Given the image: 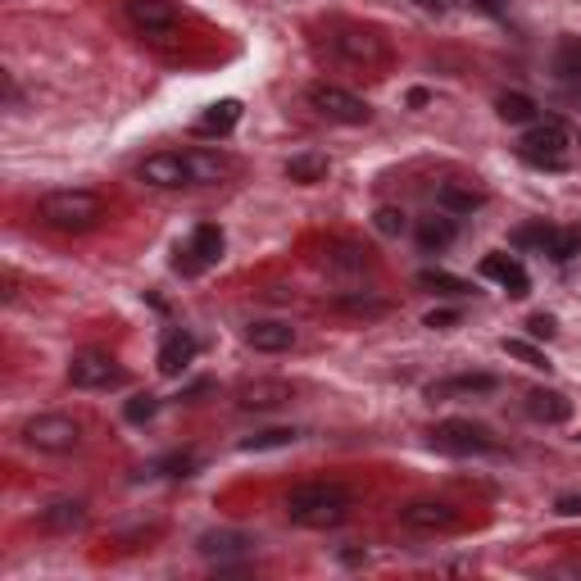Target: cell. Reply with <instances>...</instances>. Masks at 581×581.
<instances>
[{
  "label": "cell",
  "mask_w": 581,
  "mask_h": 581,
  "mask_svg": "<svg viewBox=\"0 0 581 581\" xmlns=\"http://www.w3.org/2000/svg\"><path fill=\"white\" fill-rule=\"evenodd\" d=\"M227 173H232V164L223 155H209V150H168V155L141 159V168H137V178L159 191L200 187V182H218Z\"/></svg>",
  "instance_id": "6da1fadb"
},
{
  "label": "cell",
  "mask_w": 581,
  "mask_h": 581,
  "mask_svg": "<svg viewBox=\"0 0 581 581\" xmlns=\"http://www.w3.org/2000/svg\"><path fill=\"white\" fill-rule=\"evenodd\" d=\"M350 513V491L341 482H300L286 491V518L300 527H336Z\"/></svg>",
  "instance_id": "7a4b0ae2"
},
{
  "label": "cell",
  "mask_w": 581,
  "mask_h": 581,
  "mask_svg": "<svg viewBox=\"0 0 581 581\" xmlns=\"http://www.w3.org/2000/svg\"><path fill=\"white\" fill-rule=\"evenodd\" d=\"M37 214L55 232H91L105 218V200L96 191H50L37 205Z\"/></svg>",
  "instance_id": "3957f363"
},
{
  "label": "cell",
  "mask_w": 581,
  "mask_h": 581,
  "mask_svg": "<svg viewBox=\"0 0 581 581\" xmlns=\"http://www.w3.org/2000/svg\"><path fill=\"white\" fill-rule=\"evenodd\" d=\"M23 445L37 454H73L82 445V423L69 414H37L23 423Z\"/></svg>",
  "instance_id": "277c9868"
},
{
  "label": "cell",
  "mask_w": 581,
  "mask_h": 581,
  "mask_svg": "<svg viewBox=\"0 0 581 581\" xmlns=\"http://www.w3.org/2000/svg\"><path fill=\"white\" fill-rule=\"evenodd\" d=\"M568 146H572V132L563 119H536L522 137V159L536 168H563L568 164Z\"/></svg>",
  "instance_id": "5b68a950"
},
{
  "label": "cell",
  "mask_w": 581,
  "mask_h": 581,
  "mask_svg": "<svg viewBox=\"0 0 581 581\" xmlns=\"http://www.w3.org/2000/svg\"><path fill=\"white\" fill-rule=\"evenodd\" d=\"M427 441H432V450L454 454V459H473V454L495 450V436L482 423H468V418H445V423H436Z\"/></svg>",
  "instance_id": "8992f818"
},
{
  "label": "cell",
  "mask_w": 581,
  "mask_h": 581,
  "mask_svg": "<svg viewBox=\"0 0 581 581\" xmlns=\"http://www.w3.org/2000/svg\"><path fill=\"white\" fill-rule=\"evenodd\" d=\"M309 105H314V114H323V119H332V123H368L373 119V109H368L355 91L332 87V82H314V87H309Z\"/></svg>",
  "instance_id": "52a82bcc"
},
{
  "label": "cell",
  "mask_w": 581,
  "mask_h": 581,
  "mask_svg": "<svg viewBox=\"0 0 581 581\" xmlns=\"http://www.w3.org/2000/svg\"><path fill=\"white\" fill-rule=\"evenodd\" d=\"M223 246H227V237H223V227L218 223H200L196 232H191V246H187V255L178 259V273L182 277H200V273H209V268L223 259Z\"/></svg>",
  "instance_id": "ba28073f"
},
{
  "label": "cell",
  "mask_w": 581,
  "mask_h": 581,
  "mask_svg": "<svg viewBox=\"0 0 581 581\" xmlns=\"http://www.w3.org/2000/svg\"><path fill=\"white\" fill-rule=\"evenodd\" d=\"M69 382L78 386V391H109V386H123V382H128V373H123V368L114 364L109 355H100V350H87V355H73Z\"/></svg>",
  "instance_id": "9c48e42d"
},
{
  "label": "cell",
  "mask_w": 581,
  "mask_h": 581,
  "mask_svg": "<svg viewBox=\"0 0 581 581\" xmlns=\"http://www.w3.org/2000/svg\"><path fill=\"white\" fill-rule=\"evenodd\" d=\"M123 14L146 37H168L178 28V5L173 0H123Z\"/></svg>",
  "instance_id": "30bf717a"
},
{
  "label": "cell",
  "mask_w": 581,
  "mask_h": 581,
  "mask_svg": "<svg viewBox=\"0 0 581 581\" xmlns=\"http://www.w3.org/2000/svg\"><path fill=\"white\" fill-rule=\"evenodd\" d=\"M332 50L345 64H359V69H377L386 60V41L377 32H359V28H341L332 37Z\"/></svg>",
  "instance_id": "8fae6325"
},
{
  "label": "cell",
  "mask_w": 581,
  "mask_h": 581,
  "mask_svg": "<svg viewBox=\"0 0 581 581\" xmlns=\"http://www.w3.org/2000/svg\"><path fill=\"white\" fill-rule=\"evenodd\" d=\"M400 522L409 532H450L459 527V509L445 500H414L400 509Z\"/></svg>",
  "instance_id": "7c38bea8"
},
{
  "label": "cell",
  "mask_w": 581,
  "mask_h": 581,
  "mask_svg": "<svg viewBox=\"0 0 581 581\" xmlns=\"http://www.w3.org/2000/svg\"><path fill=\"white\" fill-rule=\"evenodd\" d=\"M500 391V377H491V373H459V377H445V382H432L427 386V395L432 400H468V395H495Z\"/></svg>",
  "instance_id": "4fadbf2b"
},
{
  "label": "cell",
  "mask_w": 581,
  "mask_h": 581,
  "mask_svg": "<svg viewBox=\"0 0 581 581\" xmlns=\"http://www.w3.org/2000/svg\"><path fill=\"white\" fill-rule=\"evenodd\" d=\"M286 400H291V386L273 382V377H255V382L237 386V404L241 409H255V414H264V409H282Z\"/></svg>",
  "instance_id": "5bb4252c"
},
{
  "label": "cell",
  "mask_w": 581,
  "mask_h": 581,
  "mask_svg": "<svg viewBox=\"0 0 581 581\" xmlns=\"http://www.w3.org/2000/svg\"><path fill=\"white\" fill-rule=\"evenodd\" d=\"M527 418H536L545 427H559L572 418V400L563 391H554V386H536V391H527Z\"/></svg>",
  "instance_id": "9a60e30c"
},
{
  "label": "cell",
  "mask_w": 581,
  "mask_h": 581,
  "mask_svg": "<svg viewBox=\"0 0 581 581\" xmlns=\"http://www.w3.org/2000/svg\"><path fill=\"white\" fill-rule=\"evenodd\" d=\"M482 273L491 277V282H500L513 300H522V296H527V291H532V277H527V268H522L513 255H500V250L482 259Z\"/></svg>",
  "instance_id": "2e32d148"
},
{
  "label": "cell",
  "mask_w": 581,
  "mask_h": 581,
  "mask_svg": "<svg viewBox=\"0 0 581 581\" xmlns=\"http://www.w3.org/2000/svg\"><path fill=\"white\" fill-rule=\"evenodd\" d=\"M196 350H200V345H196V336H191V332H168L164 345H159V373L178 377L182 368L196 359Z\"/></svg>",
  "instance_id": "e0dca14e"
},
{
  "label": "cell",
  "mask_w": 581,
  "mask_h": 581,
  "mask_svg": "<svg viewBox=\"0 0 581 581\" xmlns=\"http://www.w3.org/2000/svg\"><path fill=\"white\" fill-rule=\"evenodd\" d=\"M246 341L255 345V350H264V355H282V350H291V345H296V327H291V323H273V318H268V323L250 327Z\"/></svg>",
  "instance_id": "ac0fdd59"
},
{
  "label": "cell",
  "mask_w": 581,
  "mask_h": 581,
  "mask_svg": "<svg viewBox=\"0 0 581 581\" xmlns=\"http://www.w3.org/2000/svg\"><path fill=\"white\" fill-rule=\"evenodd\" d=\"M250 545L255 541H250L246 532H205L200 536V554H205V559H218V563L250 554Z\"/></svg>",
  "instance_id": "d6986e66"
},
{
  "label": "cell",
  "mask_w": 581,
  "mask_h": 581,
  "mask_svg": "<svg viewBox=\"0 0 581 581\" xmlns=\"http://www.w3.org/2000/svg\"><path fill=\"white\" fill-rule=\"evenodd\" d=\"M237 119H241L237 100H218V105H209L196 119V137H227V132L237 128Z\"/></svg>",
  "instance_id": "ffe728a7"
},
{
  "label": "cell",
  "mask_w": 581,
  "mask_h": 581,
  "mask_svg": "<svg viewBox=\"0 0 581 581\" xmlns=\"http://www.w3.org/2000/svg\"><path fill=\"white\" fill-rule=\"evenodd\" d=\"M87 522V504L82 500H55L50 509H41V527L46 532H73Z\"/></svg>",
  "instance_id": "44dd1931"
},
{
  "label": "cell",
  "mask_w": 581,
  "mask_h": 581,
  "mask_svg": "<svg viewBox=\"0 0 581 581\" xmlns=\"http://www.w3.org/2000/svg\"><path fill=\"white\" fill-rule=\"evenodd\" d=\"M436 205L450 209V214H473V209L486 205V191L482 187H459V182H445V187L436 191Z\"/></svg>",
  "instance_id": "7402d4cb"
},
{
  "label": "cell",
  "mask_w": 581,
  "mask_h": 581,
  "mask_svg": "<svg viewBox=\"0 0 581 581\" xmlns=\"http://www.w3.org/2000/svg\"><path fill=\"white\" fill-rule=\"evenodd\" d=\"M286 178L309 187V182H323L327 178V155H314V150H300V155L286 159Z\"/></svg>",
  "instance_id": "603a6c76"
},
{
  "label": "cell",
  "mask_w": 581,
  "mask_h": 581,
  "mask_svg": "<svg viewBox=\"0 0 581 581\" xmlns=\"http://www.w3.org/2000/svg\"><path fill=\"white\" fill-rule=\"evenodd\" d=\"M454 237H459L454 218H423V223H418V246H423L427 255H432V250L454 246Z\"/></svg>",
  "instance_id": "cb8c5ba5"
},
{
  "label": "cell",
  "mask_w": 581,
  "mask_h": 581,
  "mask_svg": "<svg viewBox=\"0 0 581 581\" xmlns=\"http://www.w3.org/2000/svg\"><path fill=\"white\" fill-rule=\"evenodd\" d=\"M332 309L355 314V318H382L391 305H386V300H377V296H368V291H364V296H359V291H341V296L332 300Z\"/></svg>",
  "instance_id": "d4e9b609"
},
{
  "label": "cell",
  "mask_w": 581,
  "mask_h": 581,
  "mask_svg": "<svg viewBox=\"0 0 581 581\" xmlns=\"http://www.w3.org/2000/svg\"><path fill=\"white\" fill-rule=\"evenodd\" d=\"M495 109H500L504 123H536V100L522 96V91H504V96L495 100Z\"/></svg>",
  "instance_id": "484cf974"
},
{
  "label": "cell",
  "mask_w": 581,
  "mask_h": 581,
  "mask_svg": "<svg viewBox=\"0 0 581 581\" xmlns=\"http://www.w3.org/2000/svg\"><path fill=\"white\" fill-rule=\"evenodd\" d=\"M418 286L441 291V296H468V291H473V282H463V277L445 273V268H423V273H418Z\"/></svg>",
  "instance_id": "4316f807"
},
{
  "label": "cell",
  "mask_w": 581,
  "mask_h": 581,
  "mask_svg": "<svg viewBox=\"0 0 581 581\" xmlns=\"http://www.w3.org/2000/svg\"><path fill=\"white\" fill-rule=\"evenodd\" d=\"M296 441H300L296 427H273V432H259V436H250V441H241V450H246V454H255V450H282V445H296Z\"/></svg>",
  "instance_id": "83f0119b"
},
{
  "label": "cell",
  "mask_w": 581,
  "mask_h": 581,
  "mask_svg": "<svg viewBox=\"0 0 581 581\" xmlns=\"http://www.w3.org/2000/svg\"><path fill=\"white\" fill-rule=\"evenodd\" d=\"M550 259H559V264H568V259L581 255V227H554V241L550 250H545Z\"/></svg>",
  "instance_id": "f1b7e54d"
},
{
  "label": "cell",
  "mask_w": 581,
  "mask_h": 581,
  "mask_svg": "<svg viewBox=\"0 0 581 581\" xmlns=\"http://www.w3.org/2000/svg\"><path fill=\"white\" fill-rule=\"evenodd\" d=\"M554 73L568 78V82H581V41L577 37H568L559 46V55H554Z\"/></svg>",
  "instance_id": "f546056e"
},
{
  "label": "cell",
  "mask_w": 581,
  "mask_h": 581,
  "mask_svg": "<svg viewBox=\"0 0 581 581\" xmlns=\"http://www.w3.org/2000/svg\"><path fill=\"white\" fill-rule=\"evenodd\" d=\"M327 264H332L336 273H364L373 259H368V250H359V246H341L332 259H327Z\"/></svg>",
  "instance_id": "4dcf8cb0"
},
{
  "label": "cell",
  "mask_w": 581,
  "mask_h": 581,
  "mask_svg": "<svg viewBox=\"0 0 581 581\" xmlns=\"http://www.w3.org/2000/svg\"><path fill=\"white\" fill-rule=\"evenodd\" d=\"M504 355H513V359H522L527 368H550L545 364V355L536 350L532 341H518V336H504Z\"/></svg>",
  "instance_id": "1f68e13d"
},
{
  "label": "cell",
  "mask_w": 581,
  "mask_h": 581,
  "mask_svg": "<svg viewBox=\"0 0 581 581\" xmlns=\"http://www.w3.org/2000/svg\"><path fill=\"white\" fill-rule=\"evenodd\" d=\"M155 409H159L155 395H132V400L123 404V418H128V423H150V418H155Z\"/></svg>",
  "instance_id": "d6a6232c"
},
{
  "label": "cell",
  "mask_w": 581,
  "mask_h": 581,
  "mask_svg": "<svg viewBox=\"0 0 581 581\" xmlns=\"http://www.w3.org/2000/svg\"><path fill=\"white\" fill-rule=\"evenodd\" d=\"M373 223H377V232H382V237H400L404 227H409V223H404V209H377Z\"/></svg>",
  "instance_id": "836d02e7"
},
{
  "label": "cell",
  "mask_w": 581,
  "mask_h": 581,
  "mask_svg": "<svg viewBox=\"0 0 581 581\" xmlns=\"http://www.w3.org/2000/svg\"><path fill=\"white\" fill-rule=\"evenodd\" d=\"M527 332H532L536 341H550V336L559 332V323H554V314H532L527 318Z\"/></svg>",
  "instance_id": "e575fe53"
},
{
  "label": "cell",
  "mask_w": 581,
  "mask_h": 581,
  "mask_svg": "<svg viewBox=\"0 0 581 581\" xmlns=\"http://www.w3.org/2000/svg\"><path fill=\"white\" fill-rule=\"evenodd\" d=\"M423 323H427V327H436V332H445V327L459 323V309H432V314H427Z\"/></svg>",
  "instance_id": "d590c367"
},
{
  "label": "cell",
  "mask_w": 581,
  "mask_h": 581,
  "mask_svg": "<svg viewBox=\"0 0 581 581\" xmlns=\"http://www.w3.org/2000/svg\"><path fill=\"white\" fill-rule=\"evenodd\" d=\"M554 513H559V518H581V495H559V500H554Z\"/></svg>",
  "instance_id": "8d00e7d4"
},
{
  "label": "cell",
  "mask_w": 581,
  "mask_h": 581,
  "mask_svg": "<svg viewBox=\"0 0 581 581\" xmlns=\"http://www.w3.org/2000/svg\"><path fill=\"white\" fill-rule=\"evenodd\" d=\"M409 5H418L423 14H436V19H441V14L450 10V0H409Z\"/></svg>",
  "instance_id": "74e56055"
},
{
  "label": "cell",
  "mask_w": 581,
  "mask_h": 581,
  "mask_svg": "<svg viewBox=\"0 0 581 581\" xmlns=\"http://www.w3.org/2000/svg\"><path fill=\"white\" fill-rule=\"evenodd\" d=\"M427 100H432V96H427L423 87H414V91H409V105H427Z\"/></svg>",
  "instance_id": "f35d334b"
},
{
  "label": "cell",
  "mask_w": 581,
  "mask_h": 581,
  "mask_svg": "<svg viewBox=\"0 0 581 581\" xmlns=\"http://www.w3.org/2000/svg\"><path fill=\"white\" fill-rule=\"evenodd\" d=\"M473 5H482V10H491V14H500V0H473Z\"/></svg>",
  "instance_id": "ab89813d"
}]
</instances>
